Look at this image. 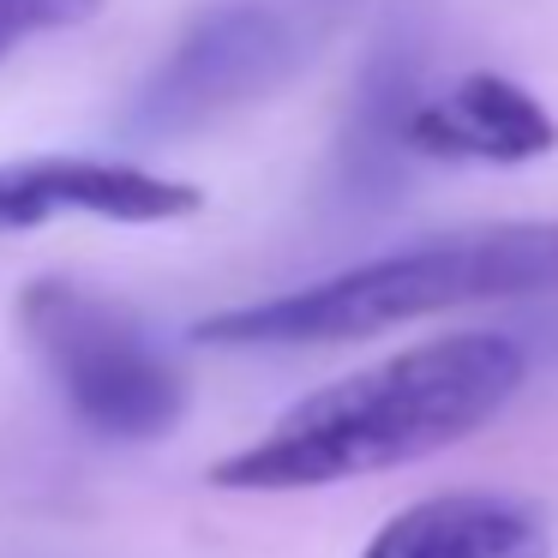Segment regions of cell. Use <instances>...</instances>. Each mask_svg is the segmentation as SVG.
Returning <instances> with one entry per match:
<instances>
[{
    "label": "cell",
    "mask_w": 558,
    "mask_h": 558,
    "mask_svg": "<svg viewBox=\"0 0 558 558\" xmlns=\"http://www.w3.org/2000/svg\"><path fill=\"white\" fill-rule=\"evenodd\" d=\"M529 378L505 330H457L301 397L270 433L229 450L210 481L229 493H306L421 462L486 426Z\"/></svg>",
    "instance_id": "1"
},
{
    "label": "cell",
    "mask_w": 558,
    "mask_h": 558,
    "mask_svg": "<svg viewBox=\"0 0 558 558\" xmlns=\"http://www.w3.org/2000/svg\"><path fill=\"white\" fill-rule=\"evenodd\" d=\"M558 294V222H493L397 246L325 282L246 301L193 325L217 349H301V342H361L457 306Z\"/></svg>",
    "instance_id": "2"
},
{
    "label": "cell",
    "mask_w": 558,
    "mask_h": 558,
    "mask_svg": "<svg viewBox=\"0 0 558 558\" xmlns=\"http://www.w3.org/2000/svg\"><path fill=\"white\" fill-rule=\"evenodd\" d=\"M366 0H210L162 49V61L126 97L121 138L181 145L193 133L258 109L306 73Z\"/></svg>",
    "instance_id": "3"
},
{
    "label": "cell",
    "mask_w": 558,
    "mask_h": 558,
    "mask_svg": "<svg viewBox=\"0 0 558 558\" xmlns=\"http://www.w3.org/2000/svg\"><path fill=\"white\" fill-rule=\"evenodd\" d=\"M19 330L54 378L66 414L114 445L169 438L186 414V378L157 337L97 289L37 277L19 289Z\"/></svg>",
    "instance_id": "4"
},
{
    "label": "cell",
    "mask_w": 558,
    "mask_h": 558,
    "mask_svg": "<svg viewBox=\"0 0 558 558\" xmlns=\"http://www.w3.org/2000/svg\"><path fill=\"white\" fill-rule=\"evenodd\" d=\"M205 205L193 181H169L138 162L102 157H19L0 162V234L43 229L54 217H97V222H181Z\"/></svg>",
    "instance_id": "5"
},
{
    "label": "cell",
    "mask_w": 558,
    "mask_h": 558,
    "mask_svg": "<svg viewBox=\"0 0 558 558\" xmlns=\"http://www.w3.org/2000/svg\"><path fill=\"white\" fill-rule=\"evenodd\" d=\"M426 19L421 13H397L378 31L373 54H366L361 78H354V102H349V126H342V150H337V186L354 205H378L397 193L402 162L409 150V126L414 109L426 102Z\"/></svg>",
    "instance_id": "6"
},
{
    "label": "cell",
    "mask_w": 558,
    "mask_h": 558,
    "mask_svg": "<svg viewBox=\"0 0 558 558\" xmlns=\"http://www.w3.org/2000/svg\"><path fill=\"white\" fill-rule=\"evenodd\" d=\"M558 145V121L505 73H462L414 109L409 150L445 162H534Z\"/></svg>",
    "instance_id": "7"
},
{
    "label": "cell",
    "mask_w": 558,
    "mask_h": 558,
    "mask_svg": "<svg viewBox=\"0 0 558 558\" xmlns=\"http://www.w3.org/2000/svg\"><path fill=\"white\" fill-rule=\"evenodd\" d=\"M361 558H553L546 522L510 493H438L397 510Z\"/></svg>",
    "instance_id": "8"
},
{
    "label": "cell",
    "mask_w": 558,
    "mask_h": 558,
    "mask_svg": "<svg viewBox=\"0 0 558 558\" xmlns=\"http://www.w3.org/2000/svg\"><path fill=\"white\" fill-rule=\"evenodd\" d=\"M102 0H0V61L31 37H49V31H73L97 13Z\"/></svg>",
    "instance_id": "9"
}]
</instances>
